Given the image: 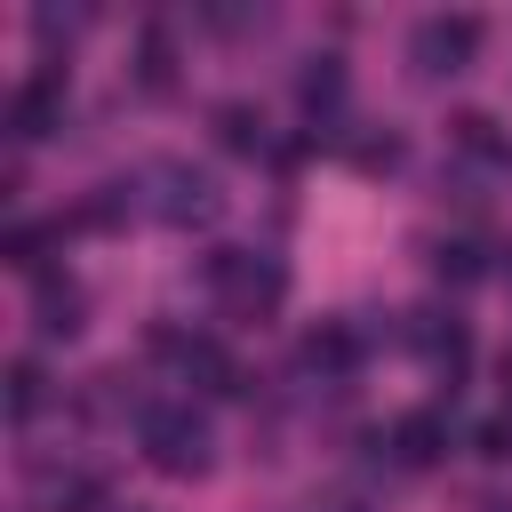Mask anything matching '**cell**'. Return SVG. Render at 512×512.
<instances>
[{
    "label": "cell",
    "instance_id": "obj_4",
    "mask_svg": "<svg viewBox=\"0 0 512 512\" xmlns=\"http://www.w3.org/2000/svg\"><path fill=\"white\" fill-rule=\"evenodd\" d=\"M152 184H160V192H152V216H160V224H208V216H216V176H208V168L160 160Z\"/></svg>",
    "mask_w": 512,
    "mask_h": 512
},
{
    "label": "cell",
    "instance_id": "obj_1",
    "mask_svg": "<svg viewBox=\"0 0 512 512\" xmlns=\"http://www.w3.org/2000/svg\"><path fill=\"white\" fill-rule=\"evenodd\" d=\"M136 440H144V456H152L160 472H176V480L208 472V424L192 416V400H152V408L136 416Z\"/></svg>",
    "mask_w": 512,
    "mask_h": 512
},
{
    "label": "cell",
    "instance_id": "obj_12",
    "mask_svg": "<svg viewBox=\"0 0 512 512\" xmlns=\"http://www.w3.org/2000/svg\"><path fill=\"white\" fill-rule=\"evenodd\" d=\"M216 136H224V152H256L264 144V120L248 104H216Z\"/></svg>",
    "mask_w": 512,
    "mask_h": 512
},
{
    "label": "cell",
    "instance_id": "obj_14",
    "mask_svg": "<svg viewBox=\"0 0 512 512\" xmlns=\"http://www.w3.org/2000/svg\"><path fill=\"white\" fill-rule=\"evenodd\" d=\"M432 272H440V280H472L480 264H472V248L456 240V248H440V256H432Z\"/></svg>",
    "mask_w": 512,
    "mask_h": 512
},
{
    "label": "cell",
    "instance_id": "obj_5",
    "mask_svg": "<svg viewBox=\"0 0 512 512\" xmlns=\"http://www.w3.org/2000/svg\"><path fill=\"white\" fill-rule=\"evenodd\" d=\"M8 128H16L24 144H40L48 128H64V72H56V64H40V72L8 96Z\"/></svg>",
    "mask_w": 512,
    "mask_h": 512
},
{
    "label": "cell",
    "instance_id": "obj_3",
    "mask_svg": "<svg viewBox=\"0 0 512 512\" xmlns=\"http://www.w3.org/2000/svg\"><path fill=\"white\" fill-rule=\"evenodd\" d=\"M472 48H480V16H424V24L408 32L416 72H432V80L464 72V64H472Z\"/></svg>",
    "mask_w": 512,
    "mask_h": 512
},
{
    "label": "cell",
    "instance_id": "obj_9",
    "mask_svg": "<svg viewBox=\"0 0 512 512\" xmlns=\"http://www.w3.org/2000/svg\"><path fill=\"white\" fill-rule=\"evenodd\" d=\"M40 336H80V288L72 280H56V272H40Z\"/></svg>",
    "mask_w": 512,
    "mask_h": 512
},
{
    "label": "cell",
    "instance_id": "obj_15",
    "mask_svg": "<svg viewBox=\"0 0 512 512\" xmlns=\"http://www.w3.org/2000/svg\"><path fill=\"white\" fill-rule=\"evenodd\" d=\"M144 80L168 88V40H160V32H144Z\"/></svg>",
    "mask_w": 512,
    "mask_h": 512
},
{
    "label": "cell",
    "instance_id": "obj_7",
    "mask_svg": "<svg viewBox=\"0 0 512 512\" xmlns=\"http://www.w3.org/2000/svg\"><path fill=\"white\" fill-rule=\"evenodd\" d=\"M408 344H416V352H424V360H432L440 376H456V368L472 360V344H464V328H456V320H440V312H416V328H408Z\"/></svg>",
    "mask_w": 512,
    "mask_h": 512
},
{
    "label": "cell",
    "instance_id": "obj_16",
    "mask_svg": "<svg viewBox=\"0 0 512 512\" xmlns=\"http://www.w3.org/2000/svg\"><path fill=\"white\" fill-rule=\"evenodd\" d=\"M480 456H512V424H480Z\"/></svg>",
    "mask_w": 512,
    "mask_h": 512
},
{
    "label": "cell",
    "instance_id": "obj_13",
    "mask_svg": "<svg viewBox=\"0 0 512 512\" xmlns=\"http://www.w3.org/2000/svg\"><path fill=\"white\" fill-rule=\"evenodd\" d=\"M32 408H40V368L16 360V368H8V416H32Z\"/></svg>",
    "mask_w": 512,
    "mask_h": 512
},
{
    "label": "cell",
    "instance_id": "obj_8",
    "mask_svg": "<svg viewBox=\"0 0 512 512\" xmlns=\"http://www.w3.org/2000/svg\"><path fill=\"white\" fill-rule=\"evenodd\" d=\"M392 448H400V464H440L448 424H440L432 408H416V416H400V424H392Z\"/></svg>",
    "mask_w": 512,
    "mask_h": 512
},
{
    "label": "cell",
    "instance_id": "obj_10",
    "mask_svg": "<svg viewBox=\"0 0 512 512\" xmlns=\"http://www.w3.org/2000/svg\"><path fill=\"white\" fill-rule=\"evenodd\" d=\"M352 360H360V336H352V328H336V320H328V328H312V336H304V368L344 376Z\"/></svg>",
    "mask_w": 512,
    "mask_h": 512
},
{
    "label": "cell",
    "instance_id": "obj_17",
    "mask_svg": "<svg viewBox=\"0 0 512 512\" xmlns=\"http://www.w3.org/2000/svg\"><path fill=\"white\" fill-rule=\"evenodd\" d=\"M504 512H512V504H504Z\"/></svg>",
    "mask_w": 512,
    "mask_h": 512
},
{
    "label": "cell",
    "instance_id": "obj_6",
    "mask_svg": "<svg viewBox=\"0 0 512 512\" xmlns=\"http://www.w3.org/2000/svg\"><path fill=\"white\" fill-rule=\"evenodd\" d=\"M168 360H176V368H184V384H200V392H240L232 352H216L208 336H168Z\"/></svg>",
    "mask_w": 512,
    "mask_h": 512
},
{
    "label": "cell",
    "instance_id": "obj_11",
    "mask_svg": "<svg viewBox=\"0 0 512 512\" xmlns=\"http://www.w3.org/2000/svg\"><path fill=\"white\" fill-rule=\"evenodd\" d=\"M336 96H344V64L336 56H312V72L296 80V104L304 112H336Z\"/></svg>",
    "mask_w": 512,
    "mask_h": 512
},
{
    "label": "cell",
    "instance_id": "obj_2",
    "mask_svg": "<svg viewBox=\"0 0 512 512\" xmlns=\"http://www.w3.org/2000/svg\"><path fill=\"white\" fill-rule=\"evenodd\" d=\"M208 288H216V304H232V312H272L280 288H288V272H280V256L216 248V256H208Z\"/></svg>",
    "mask_w": 512,
    "mask_h": 512
}]
</instances>
